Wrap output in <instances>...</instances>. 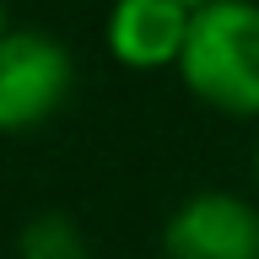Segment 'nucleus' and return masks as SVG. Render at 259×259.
Wrapping results in <instances>:
<instances>
[{
	"label": "nucleus",
	"mask_w": 259,
	"mask_h": 259,
	"mask_svg": "<svg viewBox=\"0 0 259 259\" xmlns=\"http://www.w3.org/2000/svg\"><path fill=\"white\" fill-rule=\"evenodd\" d=\"M178 70L194 97L222 113H259V6L210 0L194 6Z\"/></svg>",
	"instance_id": "1"
},
{
	"label": "nucleus",
	"mask_w": 259,
	"mask_h": 259,
	"mask_svg": "<svg viewBox=\"0 0 259 259\" xmlns=\"http://www.w3.org/2000/svg\"><path fill=\"white\" fill-rule=\"evenodd\" d=\"M70 92V54L49 32L0 38V130H32Z\"/></svg>",
	"instance_id": "2"
},
{
	"label": "nucleus",
	"mask_w": 259,
	"mask_h": 259,
	"mask_svg": "<svg viewBox=\"0 0 259 259\" xmlns=\"http://www.w3.org/2000/svg\"><path fill=\"white\" fill-rule=\"evenodd\" d=\"M167 259H259V210L243 194L205 189L173 210L162 232Z\"/></svg>",
	"instance_id": "3"
},
{
	"label": "nucleus",
	"mask_w": 259,
	"mask_h": 259,
	"mask_svg": "<svg viewBox=\"0 0 259 259\" xmlns=\"http://www.w3.org/2000/svg\"><path fill=\"white\" fill-rule=\"evenodd\" d=\"M189 6L178 0H119L108 11V49L124 65H167L184 54V38H189Z\"/></svg>",
	"instance_id": "4"
},
{
	"label": "nucleus",
	"mask_w": 259,
	"mask_h": 259,
	"mask_svg": "<svg viewBox=\"0 0 259 259\" xmlns=\"http://www.w3.org/2000/svg\"><path fill=\"white\" fill-rule=\"evenodd\" d=\"M16 259H92V248L70 216H32L16 238Z\"/></svg>",
	"instance_id": "5"
},
{
	"label": "nucleus",
	"mask_w": 259,
	"mask_h": 259,
	"mask_svg": "<svg viewBox=\"0 0 259 259\" xmlns=\"http://www.w3.org/2000/svg\"><path fill=\"white\" fill-rule=\"evenodd\" d=\"M0 38H6V0H0Z\"/></svg>",
	"instance_id": "6"
},
{
	"label": "nucleus",
	"mask_w": 259,
	"mask_h": 259,
	"mask_svg": "<svg viewBox=\"0 0 259 259\" xmlns=\"http://www.w3.org/2000/svg\"><path fill=\"white\" fill-rule=\"evenodd\" d=\"M178 6H189V11H194V6H210V0H178Z\"/></svg>",
	"instance_id": "7"
}]
</instances>
